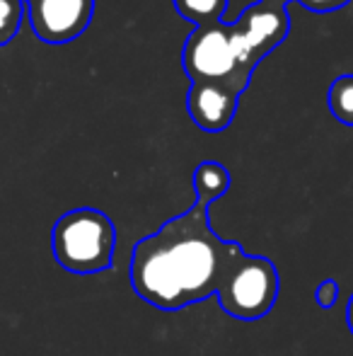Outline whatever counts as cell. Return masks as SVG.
Wrapping results in <instances>:
<instances>
[{
	"mask_svg": "<svg viewBox=\"0 0 353 356\" xmlns=\"http://www.w3.org/2000/svg\"><path fill=\"white\" fill-rule=\"evenodd\" d=\"M242 257V245L218 238L208 223V204L196 202L133 245L131 286L146 303L179 310L216 296Z\"/></svg>",
	"mask_w": 353,
	"mask_h": 356,
	"instance_id": "obj_1",
	"label": "cell"
},
{
	"mask_svg": "<svg viewBox=\"0 0 353 356\" xmlns=\"http://www.w3.org/2000/svg\"><path fill=\"white\" fill-rule=\"evenodd\" d=\"M117 228L99 209H73L53 223V257L73 274H97L112 267Z\"/></svg>",
	"mask_w": 353,
	"mask_h": 356,
	"instance_id": "obj_2",
	"label": "cell"
},
{
	"mask_svg": "<svg viewBox=\"0 0 353 356\" xmlns=\"http://www.w3.org/2000/svg\"><path fill=\"white\" fill-rule=\"evenodd\" d=\"M184 71L191 83L203 80H225L237 92H245L252 71L245 66L235 24H206L196 27L184 44Z\"/></svg>",
	"mask_w": 353,
	"mask_h": 356,
	"instance_id": "obj_3",
	"label": "cell"
},
{
	"mask_svg": "<svg viewBox=\"0 0 353 356\" xmlns=\"http://www.w3.org/2000/svg\"><path fill=\"white\" fill-rule=\"evenodd\" d=\"M278 269L261 254H245L218 289V303L230 318L261 320L276 305Z\"/></svg>",
	"mask_w": 353,
	"mask_h": 356,
	"instance_id": "obj_4",
	"label": "cell"
},
{
	"mask_svg": "<svg viewBox=\"0 0 353 356\" xmlns=\"http://www.w3.org/2000/svg\"><path fill=\"white\" fill-rule=\"evenodd\" d=\"M288 29H291V19L286 15V8L268 3L250 5L235 22L237 44H240L245 66L255 71L257 63L286 39Z\"/></svg>",
	"mask_w": 353,
	"mask_h": 356,
	"instance_id": "obj_5",
	"label": "cell"
},
{
	"mask_svg": "<svg viewBox=\"0 0 353 356\" xmlns=\"http://www.w3.org/2000/svg\"><path fill=\"white\" fill-rule=\"evenodd\" d=\"M27 10L37 39L46 44H68L87 29L94 0H29Z\"/></svg>",
	"mask_w": 353,
	"mask_h": 356,
	"instance_id": "obj_6",
	"label": "cell"
},
{
	"mask_svg": "<svg viewBox=\"0 0 353 356\" xmlns=\"http://www.w3.org/2000/svg\"><path fill=\"white\" fill-rule=\"evenodd\" d=\"M240 92L225 80H203L191 83L187 97L189 117L193 119L198 129L208 134H221L230 127L237 114Z\"/></svg>",
	"mask_w": 353,
	"mask_h": 356,
	"instance_id": "obj_7",
	"label": "cell"
},
{
	"mask_svg": "<svg viewBox=\"0 0 353 356\" xmlns=\"http://www.w3.org/2000/svg\"><path fill=\"white\" fill-rule=\"evenodd\" d=\"M193 194L196 202H203L211 207L213 202L223 197L230 189V172L225 170V165L216 163V160H206L193 170Z\"/></svg>",
	"mask_w": 353,
	"mask_h": 356,
	"instance_id": "obj_8",
	"label": "cell"
},
{
	"mask_svg": "<svg viewBox=\"0 0 353 356\" xmlns=\"http://www.w3.org/2000/svg\"><path fill=\"white\" fill-rule=\"evenodd\" d=\"M172 3H175L177 13L196 27L221 22L227 8V0H172Z\"/></svg>",
	"mask_w": 353,
	"mask_h": 356,
	"instance_id": "obj_9",
	"label": "cell"
},
{
	"mask_svg": "<svg viewBox=\"0 0 353 356\" xmlns=\"http://www.w3.org/2000/svg\"><path fill=\"white\" fill-rule=\"evenodd\" d=\"M327 104H329L332 114H334L341 124L353 127V75H339V78L329 85Z\"/></svg>",
	"mask_w": 353,
	"mask_h": 356,
	"instance_id": "obj_10",
	"label": "cell"
},
{
	"mask_svg": "<svg viewBox=\"0 0 353 356\" xmlns=\"http://www.w3.org/2000/svg\"><path fill=\"white\" fill-rule=\"evenodd\" d=\"M24 0H0V47L10 44L22 24Z\"/></svg>",
	"mask_w": 353,
	"mask_h": 356,
	"instance_id": "obj_11",
	"label": "cell"
},
{
	"mask_svg": "<svg viewBox=\"0 0 353 356\" xmlns=\"http://www.w3.org/2000/svg\"><path fill=\"white\" fill-rule=\"evenodd\" d=\"M315 300L320 308H332V305L339 300V284L334 282V279H327V282H322L317 286L315 291Z\"/></svg>",
	"mask_w": 353,
	"mask_h": 356,
	"instance_id": "obj_12",
	"label": "cell"
},
{
	"mask_svg": "<svg viewBox=\"0 0 353 356\" xmlns=\"http://www.w3.org/2000/svg\"><path fill=\"white\" fill-rule=\"evenodd\" d=\"M302 8L315 10V13H332V10H339L344 5H349L351 0H298Z\"/></svg>",
	"mask_w": 353,
	"mask_h": 356,
	"instance_id": "obj_13",
	"label": "cell"
},
{
	"mask_svg": "<svg viewBox=\"0 0 353 356\" xmlns=\"http://www.w3.org/2000/svg\"><path fill=\"white\" fill-rule=\"evenodd\" d=\"M346 323H349V330H351V334H353V293H351V298H349V305H346Z\"/></svg>",
	"mask_w": 353,
	"mask_h": 356,
	"instance_id": "obj_14",
	"label": "cell"
},
{
	"mask_svg": "<svg viewBox=\"0 0 353 356\" xmlns=\"http://www.w3.org/2000/svg\"><path fill=\"white\" fill-rule=\"evenodd\" d=\"M259 3H268V5H281V8H286L288 0H259Z\"/></svg>",
	"mask_w": 353,
	"mask_h": 356,
	"instance_id": "obj_15",
	"label": "cell"
},
{
	"mask_svg": "<svg viewBox=\"0 0 353 356\" xmlns=\"http://www.w3.org/2000/svg\"><path fill=\"white\" fill-rule=\"evenodd\" d=\"M24 3H29V0H24Z\"/></svg>",
	"mask_w": 353,
	"mask_h": 356,
	"instance_id": "obj_16",
	"label": "cell"
}]
</instances>
